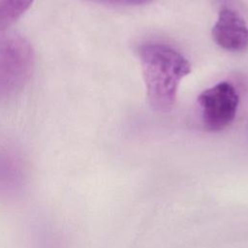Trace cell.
Wrapping results in <instances>:
<instances>
[{
	"label": "cell",
	"mask_w": 248,
	"mask_h": 248,
	"mask_svg": "<svg viewBox=\"0 0 248 248\" xmlns=\"http://www.w3.org/2000/svg\"><path fill=\"white\" fill-rule=\"evenodd\" d=\"M202 125L209 132H219L234 119L239 96L234 86L222 81L203 90L198 97Z\"/></svg>",
	"instance_id": "3957f363"
},
{
	"label": "cell",
	"mask_w": 248,
	"mask_h": 248,
	"mask_svg": "<svg viewBox=\"0 0 248 248\" xmlns=\"http://www.w3.org/2000/svg\"><path fill=\"white\" fill-rule=\"evenodd\" d=\"M35 248H61L59 239L54 231L46 223H39L35 230Z\"/></svg>",
	"instance_id": "52a82bcc"
},
{
	"label": "cell",
	"mask_w": 248,
	"mask_h": 248,
	"mask_svg": "<svg viewBox=\"0 0 248 248\" xmlns=\"http://www.w3.org/2000/svg\"><path fill=\"white\" fill-rule=\"evenodd\" d=\"M34 66L35 52L28 40L16 34L0 38V103L25 86Z\"/></svg>",
	"instance_id": "7a4b0ae2"
},
{
	"label": "cell",
	"mask_w": 248,
	"mask_h": 248,
	"mask_svg": "<svg viewBox=\"0 0 248 248\" xmlns=\"http://www.w3.org/2000/svg\"><path fill=\"white\" fill-rule=\"evenodd\" d=\"M212 38L226 50L240 51L248 46V27L237 11L226 7L219 12Z\"/></svg>",
	"instance_id": "277c9868"
},
{
	"label": "cell",
	"mask_w": 248,
	"mask_h": 248,
	"mask_svg": "<svg viewBox=\"0 0 248 248\" xmlns=\"http://www.w3.org/2000/svg\"><path fill=\"white\" fill-rule=\"evenodd\" d=\"M93 3L103 5H113V6H135L149 3L153 0H86Z\"/></svg>",
	"instance_id": "ba28073f"
},
{
	"label": "cell",
	"mask_w": 248,
	"mask_h": 248,
	"mask_svg": "<svg viewBox=\"0 0 248 248\" xmlns=\"http://www.w3.org/2000/svg\"><path fill=\"white\" fill-rule=\"evenodd\" d=\"M26 180L21 159L14 151L0 146V196L10 199L20 195Z\"/></svg>",
	"instance_id": "5b68a950"
},
{
	"label": "cell",
	"mask_w": 248,
	"mask_h": 248,
	"mask_svg": "<svg viewBox=\"0 0 248 248\" xmlns=\"http://www.w3.org/2000/svg\"><path fill=\"white\" fill-rule=\"evenodd\" d=\"M33 2L34 0H0V32L20 18Z\"/></svg>",
	"instance_id": "8992f818"
},
{
	"label": "cell",
	"mask_w": 248,
	"mask_h": 248,
	"mask_svg": "<svg viewBox=\"0 0 248 248\" xmlns=\"http://www.w3.org/2000/svg\"><path fill=\"white\" fill-rule=\"evenodd\" d=\"M138 53L150 107L155 111H169L181 79L191 72L189 61L173 47L160 43L143 44Z\"/></svg>",
	"instance_id": "6da1fadb"
}]
</instances>
